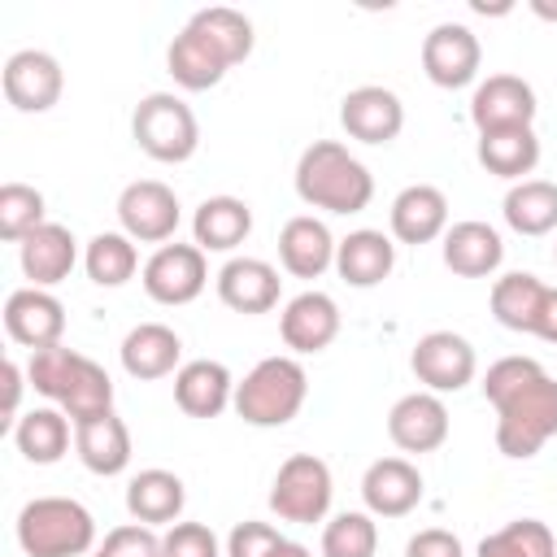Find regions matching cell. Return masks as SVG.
Returning a JSON list of instances; mask_svg holds the SVG:
<instances>
[{
	"label": "cell",
	"instance_id": "obj_1",
	"mask_svg": "<svg viewBox=\"0 0 557 557\" xmlns=\"http://www.w3.org/2000/svg\"><path fill=\"white\" fill-rule=\"evenodd\" d=\"M26 379L39 396L57 400L70 422H87V418L113 409V379L104 374V366H96L91 357L65 348V344L30 352Z\"/></svg>",
	"mask_w": 557,
	"mask_h": 557
},
{
	"label": "cell",
	"instance_id": "obj_2",
	"mask_svg": "<svg viewBox=\"0 0 557 557\" xmlns=\"http://www.w3.org/2000/svg\"><path fill=\"white\" fill-rule=\"evenodd\" d=\"M296 196L313 209L348 218L374 200V174L339 139H318L296 161Z\"/></svg>",
	"mask_w": 557,
	"mask_h": 557
},
{
	"label": "cell",
	"instance_id": "obj_3",
	"mask_svg": "<svg viewBox=\"0 0 557 557\" xmlns=\"http://www.w3.org/2000/svg\"><path fill=\"white\" fill-rule=\"evenodd\" d=\"M492 405H496V448L513 461L535 457L557 435V379L544 370L522 379Z\"/></svg>",
	"mask_w": 557,
	"mask_h": 557
},
{
	"label": "cell",
	"instance_id": "obj_4",
	"mask_svg": "<svg viewBox=\"0 0 557 557\" xmlns=\"http://www.w3.org/2000/svg\"><path fill=\"white\" fill-rule=\"evenodd\" d=\"M17 544L26 557H87L96 518L70 496H35L17 513Z\"/></svg>",
	"mask_w": 557,
	"mask_h": 557
},
{
	"label": "cell",
	"instance_id": "obj_5",
	"mask_svg": "<svg viewBox=\"0 0 557 557\" xmlns=\"http://www.w3.org/2000/svg\"><path fill=\"white\" fill-rule=\"evenodd\" d=\"M309 396V374L296 357H265L257 361L244 383H235V413L248 426H287Z\"/></svg>",
	"mask_w": 557,
	"mask_h": 557
},
{
	"label": "cell",
	"instance_id": "obj_6",
	"mask_svg": "<svg viewBox=\"0 0 557 557\" xmlns=\"http://www.w3.org/2000/svg\"><path fill=\"white\" fill-rule=\"evenodd\" d=\"M131 135L135 144L152 157V161H165V165H178L187 161L196 148H200V122L191 113L187 100H178L174 91H152L135 104V117H131Z\"/></svg>",
	"mask_w": 557,
	"mask_h": 557
},
{
	"label": "cell",
	"instance_id": "obj_7",
	"mask_svg": "<svg viewBox=\"0 0 557 557\" xmlns=\"http://www.w3.org/2000/svg\"><path fill=\"white\" fill-rule=\"evenodd\" d=\"M331 466L313 453H292L274 483H270V509L283 518V522H296V527H313L326 518L331 509Z\"/></svg>",
	"mask_w": 557,
	"mask_h": 557
},
{
	"label": "cell",
	"instance_id": "obj_8",
	"mask_svg": "<svg viewBox=\"0 0 557 557\" xmlns=\"http://www.w3.org/2000/svg\"><path fill=\"white\" fill-rule=\"evenodd\" d=\"M409 366H413V374H418V383L426 392L444 396V392H461L474 379L479 357H474V348H470L466 335H457V331H426L413 344Z\"/></svg>",
	"mask_w": 557,
	"mask_h": 557
},
{
	"label": "cell",
	"instance_id": "obj_9",
	"mask_svg": "<svg viewBox=\"0 0 557 557\" xmlns=\"http://www.w3.org/2000/svg\"><path fill=\"white\" fill-rule=\"evenodd\" d=\"M178 196L157 178H135L117 196V222L139 244H165L178 231Z\"/></svg>",
	"mask_w": 557,
	"mask_h": 557
},
{
	"label": "cell",
	"instance_id": "obj_10",
	"mask_svg": "<svg viewBox=\"0 0 557 557\" xmlns=\"http://www.w3.org/2000/svg\"><path fill=\"white\" fill-rule=\"evenodd\" d=\"M209 283L205 252L196 244H161L144 261V292L157 305H191Z\"/></svg>",
	"mask_w": 557,
	"mask_h": 557
},
{
	"label": "cell",
	"instance_id": "obj_11",
	"mask_svg": "<svg viewBox=\"0 0 557 557\" xmlns=\"http://www.w3.org/2000/svg\"><path fill=\"white\" fill-rule=\"evenodd\" d=\"M479 61H483V48H479V35L461 22H440L431 26V35L422 39V70L435 87H466L474 83L479 74Z\"/></svg>",
	"mask_w": 557,
	"mask_h": 557
},
{
	"label": "cell",
	"instance_id": "obj_12",
	"mask_svg": "<svg viewBox=\"0 0 557 557\" xmlns=\"http://www.w3.org/2000/svg\"><path fill=\"white\" fill-rule=\"evenodd\" d=\"M65 74L61 61L44 48H22L4 61V100L17 113H48L61 100Z\"/></svg>",
	"mask_w": 557,
	"mask_h": 557
},
{
	"label": "cell",
	"instance_id": "obj_13",
	"mask_svg": "<svg viewBox=\"0 0 557 557\" xmlns=\"http://www.w3.org/2000/svg\"><path fill=\"white\" fill-rule=\"evenodd\" d=\"M535 87L518 74H487L470 96V122L474 131H505V126H531L535 122Z\"/></svg>",
	"mask_w": 557,
	"mask_h": 557
},
{
	"label": "cell",
	"instance_id": "obj_14",
	"mask_svg": "<svg viewBox=\"0 0 557 557\" xmlns=\"http://www.w3.org/2000/svg\"><path fill=\"white\" fill-rule=\"evenodd\" d=\"M4 331L13 344H22L30 352L52 348L65 335V305L44 287H17L4 300Z\"/></svg>",
	"mask_w": 557,
	"mask_h": 557
},
{
	"label": "cell",
	"instance_id": "obj_15",
	"mask_svg": "<svg viewBox=\"0 0 557 557\" xmlns=\"http://www.w3.org/2000/svg\"><path fill=\"white\" fill-rule=\"evenodd\" d=\"M339 126L361 144H392L405 126V104L392 87L366 83L339 100Z\"/></svg>",
	"mask_w": 557,
	"mask_h": 557
},
{
	"label": "cell",
	"instance_id": "obj_16",
	"mask_svg": "<svg viewBox=\"0 0 557 557\" xmlns=\"http://www.w3.org/2000/svg\"><path fill=\"white\" fill-rule=\"evenodd\" d=\"M387 435L400 453H435L448 440V405L435 392H409L392 405Z\"/></svg>",
	"mask_w": 557,
	"mask_h": 557
},
{
	"label": "cell",
	"instance_id": "obj_17",
	"mask_svg": "<svg viewBox=\"0 0 557 557\" xmlns=\"http://www.w3.org/2000/svg\"><path fill=\"white\" fill-rule=\"evenodd\" d=\"M361 500L374 518H405L422 500V474L405 457H379L361 474Z\"/></svg>",
	"mask_w": 557,
	"mask_h": 557
},
{
	"label": "cell",
	"instance_id": "obj_18",
	"mask_svg": "<svg viewBox=\"0 0 557 557\" xmlns=\"http://www.w3.org/2000/svg\"><path fill=\"white\" fill-rule=\"evenodd\" d=\"M335 248L339 239L326 231L322 218L313 213H300V218H287L283 231H278V261L287 274L296 278H318L335 265Z\"/></svg>",
	"mask_w": 557,
	"mask_h": 557
},
{
	"label": "cell",
	"instance_id": "obj_19",
	"mask_svg": "<svg viewBox=\"0 0 557 557\" xmlns=\"http://www.w3.org/2000/svg\"><path fill=\"white\" fill-rule=\"evenodd\" d=\"M278 270L261 257H231L218 270V300L235 313H270L278 305Z\"/></svg>",
	"mask_w": 557,
	"mask_h": 557
},
{
	"label": "cell",
	"instance_id": "obj_20",
	"mask_svg": "<svg viewBox=\"0 0 557 557\" xmlns=\"http://www.w3.org/2000/svg\"><path fill=\"white\" fill-rule=\"evenodd\" d=\"M278 331L292 352H322L339 335V305L326 292H300L283 305Z\"/></svg>",
	"mask_w": 557,
	"mask_h": 557
},
{
	"label": "cell",
	"instance_id": "obj_21",
	"mask_svg": "<svg viewBox=\"0 0 557 557\" xmlns=\"http://www.w3.org/2000/svg\"><path fill=\"white\" fill-rule=\"evenodd\" d=\"M17 261H22V274L30 278V287H57L70 278L74 261H78V244L70 235V226L61 222H44L39 231H30L22 244H17Z\"/></svg>",
	"mask_w": 557,
	"mask_h": 557
},
{
	"label": "cell",
	"instance_id": "obj_22",
	"mask_svg": "<svg viewBox=\"0 0 557 557\" xmlns=\"http://www.w3.org/2000/svg\"><path fill=\"white\" fill-rule=\"evenodd\" d=\"M505 261V244L496 235V226L479 222V218H466V222H453L444 231V265L461 278H487L496 274Z\"/></svg>",
	"mask_w": 557,
	"mask_h": 557
},
{
	"label": "cell",
	"instance_id": "obj_23",
	"mask_svg": "<svg viewBox=\"0 0 557 557\" xmlns=\"http://www.w3.org/2000/svg\"><path fill=\"white\" fill-rule=\"evenodd\" d=\"M448 231V196L431 183H409L392 200V235L400 244H431Z\"/></svg>",
	"mask_w": 557,
	"mask_h": 557
},
{
	"label": "cell",
	"instance_id": "obj_24",
	"mask_svg": "<svg viewBox=\"0 0 557 557\" xmlns=\"http://www.w3.org/2000/svg\"><path fill=\"white\" fill-rule=\"evenodd\" d=\"M174 400L187 418H218L226 405H235V379L222 361H187L174 374Z\"/></svg>",
	"mask_w": 557,
	"mask_h": 557
},
{
	"label": "cell",
	"instance_id": "obj_25",
	"mask_svg": "<svg viewBox=\"0 0 557 557\" xmlns=\"http://www.w3.org/2000/svg\"><path fill=\"white\" fill-rule=\"evenodd\" d=\"M122 370L131 379H165L178 374V357H183V339L165 326V322H139L126 331L122 339Z\"/></svg>",
	"mask_w": 557,
	"mask_h": 557
},
{
	"label": "cell",
	"instance_id": "obj_26",
	"mask_svg": "<svg viewBox=\"0 0 557 557\" xmlns=\"http://www.w3.org/2000/svg\"><path fill=\"white\" fill-rule=\"evenodd\" d=\"M74 448H78V461L104 479L122 474L131 466V431L113 409L96 413L87 422H74Z\"/></svg>",
	"mask_w": 557,
	"mask_h": 557
},
{
	"label": "cell",
	"instance_id": "obj_27",
	"mask_svg": "<svg viewBox=\"0 0 557 557\" xmlns=\"http://www.w3.org/2000/svg\"><path fill=\"white\" fill-rule=\"evenodd\" d=\"M165 70H170V78H174L183 91H209V87L222 83V74H226L231 65H226V57L187 22V26L174 35L170 52H165Z\"/></svg>",
	"mask_w": 557,
	"mask_h": 557
},
{
	"label": "cell",
	"instance_id": "obj_28",
	"mask_svg": "<svg viewBox=\"0 0 557 557\" xmlns=\"http://www.w3.org/2000/svg\"><path fill=\"white\" fill-rule=\"evenodd\" d=\"M396 265V244L383 231H352L335 248V270L348 287H379Z\"/></svg>",
	"mask_w": 557,
	"mask_h": 557
},
{
	"label": "cell",
	"instance_id": "obj_29",
	"mask_svg": "<svg viewBox=\"0 0 557 557\" xmlns=\"http://www.w3.org/2000/svg\"><path fill=\"white\" fill-rule=\"evenodd\" d=\"M187 505V492H183V479L170 474V470H139L131 483H126V513L144 527H161V522H178Z\"/></svg>",
	"mask_w": 557,
	"mask_h": 557
},
{
	"label": "cell",
	"instance_id": "obj_30",
	"mask_svg": "<svg viewBox=\"0 0 557 557\" xmlns=\"http://www.w3.org/2000/svg\"><path fill=\"white\" fill-rule=\"evenodd\" d=\"M248 231H252V209L239 196H209L191 218V235L200 252H231L248 239Z\"/></svg>",
	"mask_w": 557,
	"mask_h": 557
},
{
	"label": "cell",
	"instance_id": "obj_31",
	"mask_svg": "<svg viewBox=\"0 0 557 557\" xmlns=\"http://www.w3.org/2000/svg\"><path fill=\"white\" fill-rule=\"evenodd\" d=\"M479 165L496 178L522 183L540 165V135L531 126H505V131H483L479 135Z\"/></svg>",
	"mask_w": 557,
	"mask_h": 557
},
{
	"label": "cell",
	"instance_id": "obj_32",
	"mask_svg": "<svg viewBox=\"0 0 557 557\" xmlns=\"http://www.w3.org/2000/svg\"><path fill=\"white\" fill-rule=\"evenodd\" d=\"M505 222L518 231V235H548L557 231V183L548 178H522L505 191V205H500Z\"/></svg>",
	"mask_w": 557,
	"mask_h": 557
},
{
	"label": "cell",
	"instance_id": "obj_33",
	"mask_svg": "<svg viewBox=\"0 0 557 557\" xmlns=\"http://www.w3.org/2000/svg\"><path fill=\"white\" fill-rule=\"evenodd\" d=\"M13 444L26 461L35 466H52L65 457L70 448V418L61 409H30L13 422Z\"/></svg>",
	"mask_w": 557,
	"mask_h": 557
},
{
	"label": "cell",
	"instance_id": "obj_34",
	"mask_svg": "<svg viewBox=\"0 0 557 557\" xmlns=\"http://www.w3.org/2000/svg\"><path fill=\"white\" fill-rule=\"evenodd\" d=\"M548 283H540L535 274L527 270H513V274H500L492 283V318L509 331H535V313H540V300H544Z\"/></svg>",
	"mask_w": 557,
	"mask_h": 557
},
{
	"label": "cell",
	"instance_id": "obj_35",
	"mask_svg": "<svg viewBox=\"0 0 557 557\" xmlns=\"http://www.w3.org/2000/svg\"><path fill=\"white\" fill-rule=\"evenodd\" d=\"M83 265H87V278L96 287H122L126 278H135L139 270V252H135V239L126 231H100L87 252H83Z\"/></svg>",
	"mask_w": 557,
	"mask_h": 557
},
{
	"label": "cell",
	"instance_id": "obj_36",
	"mask_svg": "<svg viewBox=\"0 0 557 557\" xmlns=\"http://www.w3.org/2000/svg\"><path fill=\"white\" fill-rule=\"evenodd\" d=\"M191 26L226 57V65L248 61V52H252V22L239 9H226V4L200 9V13H191Z\"/></svg>",
	"mask_w": 557,
	"mask_h": 557
},
{
	"label": "cell",
	"instance_id": "obj_37",
	"mask_svg": "<svg viewBox=\"0 0 557 557\" xmlns=\"http://www.w3.org/2000/svg\"><path fill=\"white\" fill-rule=\"evenodd\" d=\"M479 557H557V540L540 518H518L479 540Z\"/></svg>",
	"mask_w": 557,
	"mask_h": 557
},
{
	"label": "cell",
	"instance_id": "obj_38",
	"mask_svg": "<svg viewBox=\"0 0 557 557\" xmlns=\"http://www.w3.org/2000/svg\"><path fill=\"white\" fill-rule=\"evenodd\" d=\"M379 548V527L370 513H335L322 527V557H374Z\"/></svg>",
	"mask_w": 557,
	"mask_h": 557
},
{
	"label": "cell",
	"instance_id": "obj_39",
	"mask_svg": "<svg viewBox=\"0 0 557 557\" xmlns=\"http://www.w3.org/2000/svg\"><path fill=\"white\" fill-rule=\"evenodd\" d=\"M39 226H44V191H35L30 183H4L0 187V239L22 244Z\"/></svg>",
	"mask_w": 557,
	"mask_h": 557
},
{
	"label": "cell",
	"instance_id": "obj_40",
	"mask_svg": "<svg viewBox=\"0 0 557 557\" xmlns=\"http://www.w3.org/2000/svg\"><path fill=\"white\" fill-rule=\"evenodd\" d=\"M104 557H165V540L144 527V522H126V527H113L100 544Z\"/></svg>",
	"mask_w": 557,
	"mask_h": 557
},
{
	"label": "cell",
	"instance_id": "obj_41",
	"mask_svg": "<svg viewBox=\"0 0 557 557\" xmlns=\"http://www.w3.org/2000/svg\"><path fill=\"white\" fill-rule=\"evenodd\" d=\"M161 540H165V557H222L218 535L205 522H174Z\"/></svg>",
	"mask_w": 557,
	"mask_h": 557
},
{
	"label": "cell",
	"instance_id": "obj_42",
	"mask_svg": "<svg viewBox=\"0 0 557 557\" xmlns=\"http://www.w3.org/2000/svg\"><path fill=\"white\" fill-rule=\"evenodd\" d=\"M283 535L270 522H239L226 540V557H274Z\"/></svg>",
	"mask_w": 557,
	"mask_h": 557
},
{
	"label": "cell",
	"instance_id": "obj_43",
	"mask_svg": "<svg viewBox=\"0 0 557 557\" xmlns=\"http://www.w3.org/2000/svg\"><path fill=\"white\" fill-rule=\"evenodd\" d=\"M544 366L535 361V357H500L496 366H487V374H483V396L487 400H496V396H505L509 387H518L522 379H531V374H540Z\"/></svg>",
	"mask_w": 557,
	"mask_h": 557
},
{
	"label": "cell",
	"instance_id": "obj_44",
	"mask_svg": "<svg viewBox=\"0 0 557 557\" xmlns=\"http://www.w3.org/2000/svg\"><path fill=\"white\" fill-rule=\"evenodd\" d=\"M405 557H466V548H461V540H457L453 531L426 527V531H418V535L405 544Z\"/></svg>",
	"mask_w": 557,
	"mask_h": 557
},
{
	"label": "cell",
	"instance_id": "obj_45",
	"mask_svg": "<svg viewBox=\"0 0 557 557\" xmlns=\"http://www.w3.org/2000/svg\"><path fill=\"white\" fill-rule=\"evenodd\" d=\"M531 335H540V339L557 344V287H548V292H544L540 313H535V331H531Z\"/></svg>",
	"mask_w": 557,
	"mask_h": 557
},
{
	"label": "cell",
	"instance_id": "obj_46",
	"mask_svg": "<svg viewBox=\"0 0 557 557\" xmlns=\"http://www.w3.org/2000/svg\"><path fill=\"white\" fill-rule=\"evenodd\" d=\"M17 400H22V370L17 361H4V422L17 418Z\"/></svg>",
	"mask_w": 557,
	"mask_h": 557
},
{
	"label": "cell",
	"instance_id": "obj_47",
	"mask_svg": "<svg viewBox=\"0 0 557 557\" xmlns=\"http://www.w3.org/2000/svg\"><path fill=\"white\" fill-rule=\"evenodd\" d=\"M274 557H313L305 544H296V540H283L278 548H274Z\"/></svg>",
	"mask_w": 557,
	"mask_h": 557
},
{
	"label": "cell",
	"instance_id": "obj_48",
	"mask_svg": "<svg viewBox=\"0 0 557 557\" xmlns=\"http://www.w3.org/2000/svg\"><path fill=\"white\" fill-rule=\"evenodd\" d=\"M531 13L544 17V22H557V4L553 0H531Z\"/></svg>",
	"mask_w": 557,
	"mask_h": 557
},
{
	"label": "cell",
	"instance_id": "obj_49",
	"mask_svg": "<svg viewBox=\"0 0 557 557\" xmlns=\"http://www.w3.org/2000/svg\"><path fill=\"white\" fill-rule=\"evenodd\" d=\"M87 557H104V553H87Z\"/></svg>",
	"mask_w": 557,
	"mask_h": 557
},
{
	"label": "cell",
	"instance_id": "obj_50",
	"mask_svg": "<svg viewBox=\"0 0 557 557\" xmlns=\"http://www.w3.org/2000/svg\"><path fill=\"white\" fill-rule=\"evenodd\" d=\"M553 261H557V248H553Z\"/></svg>",
	"mask_w": 557,
	"mask_h": 557
}]
</instances>
